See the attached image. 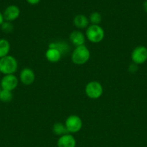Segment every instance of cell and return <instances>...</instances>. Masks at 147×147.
<instances>
[{"label":"cell","mask_w":147,"mask_h":147,"mask_svg":"<svg viewBox=\"0 0 147 147\" xmlns=\"http://www.w3.org/2000/svg\"><path fill=\"white\" fill-rule=\"evenodd\" d=\"M18 68L17 60L12 55H7L0 58V72L5 75L14 74Z\"/></svg>","instance_id":"6da1fadb"},{"label":"cell","mask_w":147,"mask_h":147,"mask_svg":"<svg viewBox=\"0 0 147 147\" xmlns=\"http://www.w3.org/2000/svg\"><path fill=\"white\" fill-rule=\"evenodd\" d=\"M90 57V52L85 45L76 47L71 54V60L74 64L81 65L87 63Z\"/></svg>","instance_id":"7a4b0ae2"},{"label":"cell","mask_w":147,"mask_h":147,"mask_svg":"<svg viewBox=\"0 0 147 147\" xmlns=\"http://www.w3.org/2000/svg\"><path fill=\"white\" fill-rule=\"evenodd\" d=\"M86 37L91 42L99 43L104 39L105 32L102 27L99 25L91 24L86 28Z\"/></svg>","instance_id":"3957f363"},{"label":"cell","mask_w":147,"mask_h":147,"mask_svg":"<svg viewBox=\"0 0 147 147\" xmlns=\"http://www.w3.org/2000/svg\"><path fill=\"white\" fill-rule=\"evenodd\" d=\"M85 93L89 98L98 99L103 93V88L99 82L91 81L85 87Z\"/></svg>","instance_id":"277c9868"},{"label":"cell","mask_w":147,"mask_h":147,"mask_svg":"<svg viewBox=\"0 0 147 147\" xmlns=\"http://www.w3.org/2000/svg\"><path fill=\"white\" fill-rule=\"evenodd\" d=\"M65 126L69 133L76 134L82 129V121L79 116L76 115H71L66 119Z\"/></svg>","instance_id":"5b68a950"},{"label":"cell","mask_w":147,"mask_h":147,"mask_svg":"<svg viewBox=\"0 0 147 147\" xmlns=\"http://www.w3.org/2000/svg\"><path fill=\"white\" fill-rule=\"evenodd\" d=\"M131 60L136 65H141L147 60V48L140 45L135 47L131 53Z\"/></svg>","instance_id":"8992f818"},{"label":"cell","mask_w":147,"mask_h":147,"mask_svg":"<svg viewBox=\"0 0 147 147\" xmlns=\"http://www.w3.org/2000/svg\"><path fill=\"white\" fill-rule=\"evenodd\" d=\"M18 86V79L14 74L5 75L1 78L0 86L3 90L12 91Z\"/></svg>","instance_id":"52a82bcc"},{"label":"cell","mask_w":147,"mask_h":147,"mask_svg":"<svg viewBox=\"0 0 147 147\" xmlns=\"http://www.w3.org/2000/svg\"><path fill=\"white\" fill-rule=\"evenodd\" d=\"M20 14V10L17 6L10 5L4 9L3 16L5 21L12 22L17 20Z\"/></svg>","instance_id":"ba28073f"},{"label":"cell","mask_w":147,"mask_h":147,"mask_svg":"<svg viewBox=\"0 0 147 147\" xmlns=\"http://www.w3.org/2000/svg\"><path fill=\"white\" fill-rule=\"evenodd\" d=\"M35 79V73L32 69L29 67H24L20 74V80L21 83L24 86H30Z\"/></svg>","instance_id":"9c48e42d"},{"label":"cell","mask_w":147,"mask_h":147,"mask_svg":"<svg viewBox=\"0 0 147 147\" xmlns=\"http://www.w3.org/2000/svg\"><path fill=\"white\" fill-rule=\"evenodd\" d=\"M76 139L69 134L60 136L57 142L58 147H76Z\"/></svg>","instance_id":"30bf717a"},{"label":"cell","mask_w":147,"mask_h":147,"mask_svg":"<svg viewBox=\"0 0 147 147\" xmlns=\"http://www.w3.org/2000/svg\"><path fill=\"white\" fill-rule=\"evenodd\" d=\"M69 40L71 44L74 45L75 47L84 45L85 36L82 32L79 30H74L71 32L69 35Z\"/></svg>","instance_id":"8fae6325"},{"label":"cell","mask_w":147,"mask_h":147,"mask_svg":"<svg viewBox=\"0 0 147 147\" xmlns=\"http://www.w3.org/2000/svg\"><path fill=\"white\" fill-rule=\"evenodd\" d=\"M46 59L50 63H57L61 60L62 55L60 52L55 48H48L46 53Z\"/></svg>","instance_id":"7c38bea8"},{"label":"cell","mask_w":147,"mask_h":147,"mask_svg":"<svg viewBox=\"0 0 147 147\" xmlns=\"http://www.w3.org/2000/svg\"><path fill=\"white\" fill-rule=\"evenodd\" d=\"M48 48H55L56 50H59L61 53V54L62 55H66V53H69V51L70 50V47H69V45L67 44L65 42H51L49 44Z\"/></svg>","instance_id":"4fadbf2b"},{"label":"cell","mask_w":147,"mask_h":147,"mask_svg":"<svg viewBox=\"0 0 147 147\" xmlns=\"http://www.w3.org/2000/svg\"><path fill=\"white\" fill-rule=\"evenodd\" d=\"M89 19L84 14H77L74 18V24L79 29H84L89 25Z\"/></svg>","instance_id":"5bb4252c"},{"label":"cell","mask_w":147,"mask_h":147,"mask_svg":"<svg viewBox=\"0 0 147 147\" xmlns=\"http://www.w3.org/2000/svg\"><path fill=\"white\" fill-rule=\"evenodd\" d=\"M10 51V43L6 39H0V58L8 55Z\"/></svg>","instance_id":"9a60e30c"},{"label":"cell","mask_w":147,"mask_h":147,"mask_svg":"<svg viewBox=\"0 0 147 147\" xmlns=\"http://www.w3.org/2000/svg\"><path fill=\"white\" fill-rule=\"evenodd\" d=\"M53 131L55 134L60 136L69 134V131H68L65 124H63L62 123H55L53 126Z\"/></svg>","instance_id":"2e32d148"},{"label":"cell","mask_w":147,"mask_h":147,"mask_svg":"<svg viewBox=\"0 0 147 147\" xmlns=\"http://www.w3.org/2000/svg\"><path fill=\"white\" fill-rule=\"evenodd\" d=\"M13 99V94L12 91L1 89L0 92V100L3 103H9Z\"/></svg>","instance_id":"e0dca14e"},{"label":"cell","mask_w":147,"mask_h":147,"mask_svg":"<svg viewBox=\"0 0 147 147\" xmlns=\"http://www.w3.org/2000/svg\"><path fill=\"white\" fill-rule=\"evenodd\" d=\"M102 15H101L100 13L97 12V11L92 12L89 17V21L92 23V24L99 25V23L102 22Z\"/></svg>","instance_id":"ac0fdd59"},{"label":"cell","mask_w":147,"mask_h":147,"mask_svg":"<svg viewBox=\"0 0 147 147\" xmlns=\"http://www.w3.org/2000/svg\"><path fill=\"white\" fill-rule=\"evenodd\" d=\"M1 30H2L3 32L6 33V34H10V33L12 32L14 30V25L10 22L4 21L1 25Z\"/></svg>","instance_id":"d6986e66"},{"label":"cell","mask_w":147,"mask_h":147,"mask_svg":"<svg viewBox=\"0 0 147 147\" xmlns=\"http://www.w3.org/2000/svg\"><path fill=\"white\" fill-rule=\"evenodd\" d=\"M128 70H129L130 73H135V72L138 70V65L135 64V63H132L129 65V67H128Z\"/></svg>","instance_id":"ffe728a7"},{"label":"cell","mask_w":147,"mask_h":147,"mask_svg":"<svg viewBox=\"0 0 147 147\" xmlns=\"http://www.w3.org/2000/svg\"><path fill=\"white\" fill-rule=\"evenodd\" d=\"M28 4H31V5H36V4H39L40 0H26Z\"/></svg>","instance_id":"44dd1931"},{"label":"cell","mask_w":147,"mask_h":147,"mask_svg":"<svg viewBox=\"0 0 147 147\" xmlns=\"http://www.w3.org/2000/svg\"><path fill=\"white\" fill-rule=\"evenodd\" d=\"M4 22V16H3V13H1V11H0V27H1V25L3 24Z\"/></svg>","instance_id":"7402d4cb"},{"label":"cell","mask_w":147,"mask_h":147,"mask_svg":"<svg viewBox=\"0 0 147 147\" xmlns=\"http://www.w3.org/2000/svg\"><path fill=\"white\" fill-rule=\"evenodd\" d=\"M143 7H144V10H145L146 12L147 13V0H146V1H144Z\"/></svg>","instance_id":"603a6c76"},{"label":"cell","mask_w":147,"mask_h":147,"mask_svg":"<svg viewBox=\"0 0 147 147\" xmlns=\"http://www.w3.org/2000/svg\"><path fill=\"white\" fill-rule=\"evenodd\" d=\"M1 86H0V92H1Z\"/></svg>","instance_id":"cb8c5ba5"},{"label":"cell","mask_w":147,"mask_h":147,"mask_svg":"<svg viewBox=\"0 0 147 147\" xmlns=\"http://www.w3.org/2000/svg\"><path fill=\"white\" fill-rule=\"evenodd\" d=\"M0 74H1V72H0Z\"/></svg>","instance_id":"d4e9b609"}]
</instances>
